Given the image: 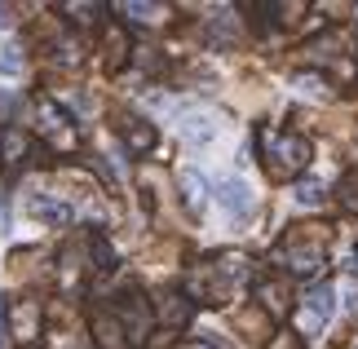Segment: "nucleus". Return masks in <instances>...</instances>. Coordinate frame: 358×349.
<instances>
[{
  "label": "nucleus",
  "mask_w": 358,
  "mask_h": 349,
  "mask_svg": "<svg viewBox=\"0 0 358 349\" xmlns=\"http://www.w3.org/2000/svg\"><path fill=\"white\" fill-rule=\"evenodd\" d=\"M243 283H248V257L222 252V257H208L195 274H190L186 297L190 301H203V305H222V301L235 297Z\"/></svg>",
  "instance_id": "nucleus-1"
},
{
  "label": "nucleus",
  "mask_w": 358,
  "mask_h": 349,
  "mask_svg": "<svg viewBox=\"0 0 358 349\" xmlns=\"http://www.w3.org/2000/svg\"><path fill=\"white\" fill-rule=\"evenodd\" d=\"M257 292H261V297H257V305H261V310H266L270 318L287 310V287L279 283V278H270V283H261Z\"/></svg>",
  "instance_id": "nucleus-14"
},
{
  "label": "nucleus",
  "mask_w": 358,
  "mask_h": 349,
  "mask_svg": "<svg viewBox=\"0 0 358 349\" xmlns=\"http://www.w3.org/2000/svg\"><path fill=\"white\" fill-rule=\"evenodd\" d=\"M332 310H336V287L327 283H314L301 292V305H296V323L301 332H323L332 323Z\"/></svg>",
  "instance_id": "nucleus-4"
},
{
  "label": "nucleus",
  "mask_w": 358,
  "mask_h": 349,
  "mask_svg": "<svg viewBox=\"0 0 358 349\" xmlns=\"http://www.w3.org/2000/svg\"><path fill=\"white\" fill-rule=\"evenodd\" d=\"M354 274H358V252H354Z\"/></svg>",
  "instance_id": "nucleus-30"
},
{
  "label": "nucleus",
  "mask_w": 358,
  "mask_h": 349,
  "mask_svg": "<svg viewBox=\"0 0 358 349\" xmlns=\"http://www.w3.org/2000/svg\"><path fill=\"white\" fill-rule=\"evenodd\" d=\"M213 133H217V124L208 115H186L182 120V137H186V142H208Z\"/></svg>",
  "instance_id": "nucleus-17"
},
{
  "label": "nucleus",
  "mask_w": 358,
  "mask_h": 349,
  "mask_svg": "<svg viewBox=\"0 0 358 349\" xmlns=\"http://www.w3.org/2000/svg\"><path fill=\"white\" fill-rule=\"evenodd\" d=\"M270 349H306V341H301L296 332H274V336H270Z\"/></svg>",
  "instance_id": "nucleus-25"
},
{
  "label": "nucleus",
  "mask_w": 358,
  "mask_h": 349,
  "mask_svg": "<svg viewBox=\"0 0 358 349\" xmlns=\"http://www.w3.org/2000/svg\"><path fill=\"white\" fill-rule=\"evenodd\" d=\"M336 199H341V208H345V213H358V177H345V181H341Z\"/></svg>",
  "instance_id": "nucleus-22"
},
{
  "label": "nucleus",
  "mask_w": 358,
  "mask_h": 349,
  "mask_svg": "<svg viewBox=\"0 0 358 349\" xmlns=\"http://www.w3.org/2000/svg\"><path fill=\"white\" fill-rule=\"evenodd\" d=\"M36 120H40V133L49 137L53 146H76V120L53 102V97H36Z\"/></svg>",
  "instance_id": "nucleus-5"
},
{
  "label": "nucleus",
  "mask_w": 358,
  "mask_h": 349,
  "mask_svg": "<svg viewBox=\"0 0 358 349\" xmlns=\"http://www.w3.org/2000/svg\"><path fill=\"white\" fill-rule=\"evenodd\" d=\"M120 13H124L129 22H155L164 9H159V5H142V0H129V5H120Z\"/></svg>",
  "instance_id": "nucleus-20"
},
{
  "label": "nucleus",
  "mask_w": 358,
  "mask_h": 349,
  "mask_svg": "<svg viewBox=\"0 0 358 349\" xmlns=\"http://www.w3.org/2000/svg\"><path fill=\"white\" fill-rule=\"evenodd\" d=\"M323 181H314V177H306V181H296V204H306V208H314V204H323Z\"/></svg>",
  "instance_id": "nucleus-21"
},
{
  "label": "nucleus",
  "mask_w": 358,
  "mask_h": 349,
  "mask_svg": "<svg viewBox=\"0 0 358 349\" xmlns=\"http://www.w3.org/2000/svg\"><path fill=\"white\" fill-rule=\"evenodd\" d=\"M0 27H5V5H0Z\"/></svg>",
  "instance_id": "nucleus-29"
},
{
  "label": "nucleus",
  "mask_w": 358,
  "mask_h": 349,
  "mask_svg": "<svg viewBox=\"0 0 358 349\" xmlns=\"http://www.w3.org/2000/svg\"><path fill=\"white\" fill-rule=\"evenodd\" d=\"M310 164V137L306 133H270L266 137V169L270 177H296L301 169Z\"/></svg>",
  "instance_id": "nucleus-3"
},
{
  "label": "nucleus",
  "mask_w": 358,
  "mask_h": 349,
  "mask_svg": "<svg viewBox=\"0 0 358 349\" xmlns=\"http://www.w3.org/2000/svg\"><path fill=\"white\" fill-rule=\"evenodd\" d=\"M13 336L18 341H36L40 336V305L36 301H22L13 310Z\"/></svg>",
  "instance_id": "nucleus-12"
},
{
  "label": "nucleus",
  "mask_w": 358,
  "mask_h": 349,
  "mask_svg": "<svg viewBox=\"0 0 358 349\" xmlns=\"http://www.w3.org/2000/svg\"><path fill=\"white\" fill-rule=\"evenodd\" d=\"M0 71H5V76H18L22 71V53L18 49H0Z\"/></svg>",
  "instance_id": "nucleus-24"
},
{
  "label": "nucleus",
  "mask_w": 358,
  "mask_h": 349,
  "mask_svg": "<svg viewBox=\"0 0 358 349\" xmlns=\"http://www.w3.org/2000/svg\"><path fill=\"white\" fill-rule=\"evenodd\" d=\"M80 58H85V49H80L76 36L53 40V62H58V66H80Z\"/></svg>",
  "instance_id": "nucleus-16"
},
{
  "label": "nucleus",
  "mask_w": 358,
  "mask_h": 349,
  "mask_svg": "<svg viewBox=\"0 0 358 349\" xmlns=\"http://www.w3.org/2000/svg\"><path fill=\"white\" fill-rule=\"evenodd\" d=\"M217 199L226 204L230 217H248V213H252V190H248L243 181H222V186H217Z\"/></svg>",
  "instance_id": "nucleus-10"
},
{
  "label": "nucleus",
  "mask_w": 358,
  "mask_h": 349,
  "mask_svg": "<svg viewBox=\"0 0 358 349\" xmlns=\"http://www.w3.org/2000/svg\"><path fill=\"white\" fill-rule=\"evenodd\" d=\"M177 199H182V208L190 217H199L208 208V181H203V173L182 169V177H177Z\"/></svg>",
  "instance_id": "nucleus-7"
},
{
  "label": "nucleus",
  "mask_w": 358,
  "mask_h": 349,
  "mask_svg": "<svg viewBox=\"0 0 358 349\" xmlns=\"http://www.w3.org/2000/svg\"><path fill=\"white\" fill-rule=\"evenodd\" d=\"M208 36H213V45H235V13H217L213 27H208Z\"/></svg>",
  "instance_id": "nucleus-19"
},
{
  "label": "nucleus",
  "mask_w": 358,
  "mask_h": 349,
  "mask_svg": "<svg viewBox=\"0 0 358 349\" xmlns=\"http://www.w3.org/2000/svg\"><path fill=\"white\" fill-rule=\"evenodd\" d=\"M27 213L40 217L45 226H71V221H76V208L66 204V199H53V194H31Z\"/></svg>",
  "instance_id": "nucleus-8"
},
{
  "label": "nucleus",
  "mask_w": 358,
  "mask_h": 349,
  "mask_svg": "<svg viewBox=\"0 0 358 349\" xmlns=\"http://www.w3.org/2000/svg\"><path fill=\"white\" fill-rule=\"evenodd\" d=\"M98 13H102V5H76L71 18H80V22H98Z\"/></svg>",
  "instance_id": "nucleus-26"
},
{
  "label": "nucleus",
  "mask_w": 358,
  "mask_h": 349,
  "mask_svg": "<svg viewBox=\"0 0 358 349\" xmlns=\"http://www.w3.org/2000/svg\"><path fill=\"white\" fill-rule=\"evenodd\" d=\"M195 345H203V349H230V341H226V336H208V332H199Z\"/></svg>",
  "instance_id": "nucleus-27"
},
{
  "label": "nucleus",
  "mask_w": 358,
  "mask_h": 349,
  "mask_svg": "<svg viewBox=\"0 0 358 349\" xmlns=\"http://www.w3.org/2000/svg\"><path fill=\"white\" fill-rule=\"evenodd\" d=\"M327 226H314V221H306V226H292L283 234L279 243H274V252H270V261L279 265V270H287V274H319L323 270V261H327Z\"/></svg>",
  "instance_id": "nucleus-2"
},
{
  "label": "nucleus",
  "mask_w": 358,
  "mask_h": 349,
  "mask_svg": "<svg viewBox=\"0 0 358 349\" xmlns=\"http://www.w3.org/2000/svg\"><path fill=\"white\" fill-rule=\"evenodd\" d=\"M93 265H98V270H115V252L111 248H106V239H93Z\"/></svg>",
  "instance_id": "nucleus-23"
},
{
  "label": "nucleus",
  "mask_w": 358,
  "mask_h": 349,
  "mask_svg": "<svg viewBox=\"0 0 358 349\" xmlns=\"http://www.w3.org/2000/svg\"><path fill=\"white\" fill-rule=\"evenodd\" d=\"M22 150H27V137L18 129H5V133H0V155H5V164H18Z\"/></svg>",
  "instance_id": "nucleus-18"
},
{
  "label": "nucleus",
  "mask_w": 358,
  "mask_h": 349,
  "mask_svg": "<svg viewBox=\"0 0 358 349\" xmlns=\"http://www.w3.org/2000/svg\"><path fill=\"white\" fill-rule=\"evenodd\" d=\"M239 327H243V336H252V341H270V314L261 310V305L239 310Z\"/></svg>",
  "instance_id": "nucleus-13"
},
{
  "label": "nucleus",
  "mask_w": 358,
  "mask_h": 349,
  "mask_svg": "<svg viewBox=\"0 0 358 349\" xmlns=\"http://www.w3.org/2000/svg\"><path fill=\"white\" fill-rule=\"evenodd\" d=\"M120 133H124V146H129L133 155H146V150L155 146V124L142 120V115H124Z\"/></svg>",
  "instance_id": "nucleus-9"
},
{
  "label": "nucleus",
  "mask_w": 358,
  "mask_h": 349,
  "mask_svg": "<svg viewBox=\"0 0 358 349\" xmlns=\"http://www.w3.org/2000/svg\"><path fill=\"white\" fill-rule=\"evenodd\" d=\"M190 305H195V301H190L186 292H164V297H159V318L169 327H182L190 318Z\"/></svg>",
  "instance_id": "nucleus-11"
},
{
  "label": "nucleus",
  "mask_w": 358,
  "mask_h": 349,
  "mask_svg": "<svg viewBox=\"0 0 358 349\" xmlns=\"http://www.w3.org/2000/svg\"><path fill=\"white\" fill-rule=\"evenodd\" d=\"M0 341H5V305H0Z\"/></svg>",
  "instance_id": "nucleus-28"
},
{
  "label": "nucleus",
  "mask_w": 358,
  "mask_h": 349,
  "mask_svg": "<svg viewBox=\"0 0 358 349\" xmlns=\"http://www.w3.org/2000/svg\"><path fill=\"white\" fill-rule=\"evenodd\" d=\"M124 62H129V40H124L120 27H111V31H106V66H111V71H120Z\"/></svg>",
  "instance_id": "nucleus-15"
},
{
  "label": "nucleus",
  "mask_w": 358,
  "mask_h": 349,
  "mask_svg": "<svg viewBox=\"0 0 358 349\" xmlns=\"http://www.w3.org/2000/svg\"><path fill=\"white\" fill-rule=\"evenodd\" d=\"M93 341H98V349H129V327L120 323L115 310H106V305H98L93 310Z\"/></svg>",
  "instance_id": "nucleus-6"
}]
</instances>
